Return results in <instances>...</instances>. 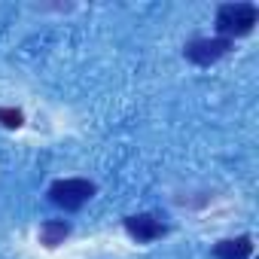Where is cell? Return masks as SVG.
<instances>
[{"mask_svg": "<svg viewBox=\"0 0 259 259\" xmlns=\"http://www.w3.org/2000/svg\"><path fill=\"white\" fill-rule=\"evenodd\" d=\"M0 122H4L7 128H22L25 125V116L16 107H0Z\"/></svg>", "mask_w": 259, "mask_h": 259, "instance_id": "7", "label": "cell"}, {"mask_svg": "<svg viewBox=\"0 0 259 259\" xmlns=\"http://www.w3.org/2000/svg\"><path fill=\"white\" fill-rule=\"evenodd\" d=\"M259 22V7L256 4H223L217 10V31L223 40H235V37H247Z\"/></svg>", "mask_w": 259, "mask_h": 259, "instance_id": "1", "label": "cell"}, {"mask_svg": "<svg viewBox=\"0 0 259 259\" xmlns=\"http://www.w3.org/2000/svg\"><path fill=\"white\" fill-rule=\"evenodd\" d=\"M95 192H98V186L92 183V180H85V177H64V180H55L52 186H49V201L55 204V207H61V210H79L89 198H95Z\"/></svg>", "mask_w": 259, "mask_h": 259, "instance_id": "2", "label": "cell"}, {"mask_svg": "<svg viewBox=\"0 0 259 259\" xmlns=\"http://www.w3.org/2000/svg\"><path fill=\"white\" fill-rule=\"evenodd\" d=\"M67 235H70V223L67 220H46L40 226V244L46 250H55L58 244H64Z\"/></svg>", "mask_w": 259, "mask_h": 259, "instance_id": "6", "label": "cell"}, {"mask_svg": "<svg viewBox=\"0 0 259 259\" xmlns=\"http://www.w3.org/2000/svg\"><path fill=\"white\" fill-rule=\"evenodd\" d=\"M213 259H250L253 256V238L238 235V238H223L213 244Z\"/></svg>", "mask_w": 259, "mask_h": 259, "instance_id": "5", "label": "cell"}, {"mask_svg": "<svg viewBox=\"0 0 259 259\" xmlns=\"http://www.w3.org/2000/svg\"><path fill=\"white\" fill-rule=\"evenodd\" d=\"M125 232L138 244H150V241H159L162 235H168V226L153 213H132V217H125Z\"/></svg>", "mask_w": 259, "mask_h": 259, "instance_id": "4", "label": "cell"}, {"mask_svg": "<svg viewBox=\"0 0 259 259\" xmlns=\"http://www.w3.org/2000/svg\"><path fill=\"white\" fill-rule=\"evenodd\" d=\"M232 49V40H223V37H198V40H189L183 46V55L198 64V67H207L213 61H220L226 52Z\"/></svg>", "mask_w": 259, "mask_h": 259, "instance_id": "3", "label": "cell"}]
</instances>
